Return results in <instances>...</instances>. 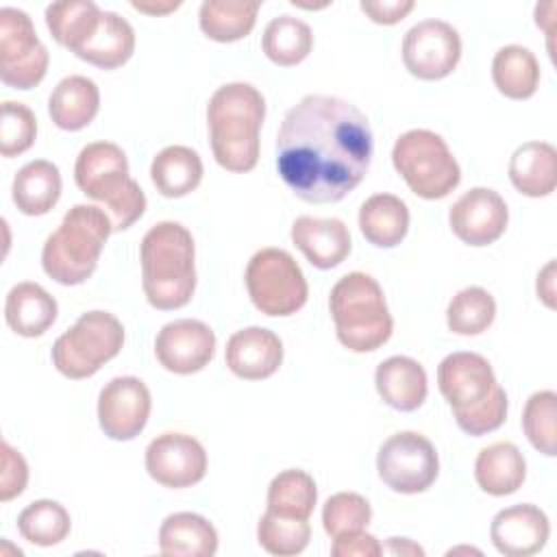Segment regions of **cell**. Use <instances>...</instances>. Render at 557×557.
Listing matches in <instances>:
<instances>
[{
  "instance_id": "19",
  "label": "cell",
  "mask_w": 557,
  "mask_h": 557,
  "mask_svg": "<svg viewBox=\"0 0 557 557\" xmlns=\"http://www.w3.org/2000/svg\"><path fill=\"white\" fill-rule=\"evenodd\" d=\"M224 361L235 376L244 381H261L281 368L283 342L270 329L248 326L228 337Z\"/></svg>"
},
{
  "instance_id": "13",
  "label": "cell",
  "mask_w": 557,
  "mask_h": 557,
  "mask_svg": "<svg viewBox=\"0 0 557 557\" xmlns=\"http://www.w3.org/2000/svg\"><path fill=\"white\" fill-rule=\"evenodd\" d=\"M403 63L420 81L446 78L461 59V37L444 20H424L403 39Z\"/></svg>"
},
{
  "instance_id": "10",
  "label": "cell",
  "mask_w": 557,
  "mask_h": 557,
  "mask_svg": "<svg viewBox=\"0 0 557 557\" xmlns=\"http://www.w3.org/2000/svg\"><path fill=\"white\" fill-rule=\"evenodd\" d=\"M246 289L265 315H294L307 302L309 287L300 265L287 250L261 248L246 265Z\"/></svg>"
},
{
  "instance_id": "47",
  "label": "cell",
  "mask_w": 557,
  "mask_h": 557,
  "mask_svg": "<svg viewBox=\"0 0 557 557\" xmlns=\"http://www.w3.org/2000/svg\"><path fill=\"white\" fill-rule=\"evenodd\" d=\"M133 9L141 11V13H150V15H163L170 11H176L181 7V2H163V4H152V2H131Z\"/></svg>"
},
{
  "instance_id": "28",
  "label": "cell",
  "mask_w": 557,
  "mask_h": 557,
  "mask_svg": "<svg viewBox=\"0 0 557 557\" xmlns=\"http://www.w3.org/2000/svg\"><path fill=\"white\" fill-rule=\"evenodd\" d=\"M13 202L24 215H46L61 198V174L52 161L35 159L13 178Z\"/></svg>"
},
{
  "instance_id": "3",
  "label": "cell",
  "mask_w": 557,
  "mask_h": 557,
  "mask_svg": "<svg viewBox=\"0 0 557 557\" xmlns=\"http://www.w3.org/2000/svg\"><path fill=\"white\" fill-rule=\"evenodd\" d=\"M265 100L250 83H226L207 104L209 141L213 157L226 172H250L259 161V131Z\"/></svg>"
},
{
  "instance_id": "20",
  "label": "cell",
  "mask_w": 557,
  "mask_h": 557,
  "mask_svg": "<svg viewBox=\"0 0 557 557\" xmlns=\"http://www.w3.org/2000/svg\"><path fill=\"white\" fill-rule=\"evenodd\" d=\"M292 242L318 270L339 265L352 248L348 226L337 218H296L292 224Z\"/></svg>"
},
{
  "instance_id": "32",
  "label": "cell",
  "mask_w": 557,
  "mask_h": 557,
  "mask_svg": "<svg viewBox=\"0 0 557 557\" xmlns=\"http://www.w3.org/2000/svg\"><path fill=\"white\" fill-rule=\"evenodd\" d=\"M492 81L505 98H531L540 85V65L535 54L518 44L500 48L492 59Z\"/></svg>"
},
{
  "instance_id": "24",
  "label": "cell",
  "mask_w": 557,
  "mask_h": 557,
  "mask_svg": "<svg viewBox=\"0 0 557 557\" xmlns=\"http://www.w3.org/2000/svg\"><path fill=\"white\" fill-rule=\"evenodd\" d=\"M100 109L98 85L81 74L65 76L57 83L48 100L50 120L61 131H81L96 117Z\"/></svg>"
},
{
  "instance_id": "35",
  "label": "cell",
  "mask_w": 557,
  "mask_h": 557,
  "mask_svg": "<svg viewBox=\"0 0 557 557\" xmlns=\"http://www.w3.org/2000/svg\"><path fill=\"white\" fill-rule=\"evenodd\" d=\"M315 503L318 487L313 476L305 470H283L268 485V511L276 516L309 520Z\"/></svg>"
},
{
  "instance_id": "40",
  "label": "cell",
  "mask_w": 557,
  "mask_h": 557,
  "mask_svg": "<svg viewBox=\"0 0 557 557\" xmlns=\"http://www.w3.org/2000/svg\"><path fill=\"white\" fill-rule=\"evenodd\" d=\"M370 520L372 507L357 492H337L322 507V524L333 540L339 535L363 531Z\"/></svg>"
},
{
  "instance_id": "38",
  "label": "cell",
  "mask_w": 557,
  "mask_h": 557,
  "mask_svg": "<svg viewBox=\"0 0 557 557\" xmlns=\"http://www.w3.org/2000/svg\"><path fill=\"white\" fill-rule=\"evenodd\" d=\"M522 429L535 450L546 457L557 455V394L542 389L529 396L522 411Z\"/></svg>"
},
{
  "instance_id": "43",
  "label": "cell",
  "mask_w": 557,
  "mask_h": 557,
  "mask_svg": "<svg viewBox=\"0 0 557 557\" xmlns=\"http://www.w3.org/2000/svg\"><path fill=\"white\" fill-rule=\"evenodd\" d=\"M383 553V546L379 540L366 531L339 535L333 540L331 555L333 557H379Z\"/></svg>"
},
{
  "instance_id": "21",
  "label": "cell",
  "mask_w": 557,
  "mask_h": 557,
  "mask_svg": "<svg viewBox=\"0 0 557 557\" xmlns=\"http://www.w3.org/2000/svg\"><path fill=\"white\" fill-rule=\"evenodd\" d=\"M374 385L383 403L396 411H416L429 392L424 368L405 355L381 361L374 372Z\"/></svg>"
},
{
  "instance_id": "46",
  "label": "cell",
  "mask_w": 557,
  "mask_h": 557,
  "mask_svg": "<svg viewBox=\"0 0 557 557\" xmlns=\"http://www.w3.org/2000/svg\"><path fill=\"white\" fill-rule=\"evenodd\" d=\"M383 553L389 555H409V557H424V548L407 537H389L383 546Z\"/></svg>"
},
{
  "instance_id": "31",
  "label": "cell",
  "mask_w": 557,
  "mask_h": 557,
  "mask_svg": "<svg viewBox=\"0 0 557 557\" xmlns=\"http://www.w3.org/2000/svg\"><path fill=\"white\" fill-rule=\"evenodd\" d=\"M100 15L91 0H61L46 7V26L59 46L76 54L94 37Z\"/></svg>"
},
{
  "instance_id": "39",
  "label": "cell",
  "mask_w": 557,
  "mask_h": 557,
  "mask_svg": "<svg viewBox=\"0 0 557 557\" xmlns=\"http://www.w3.org/2000/svg\"><path fill=\"white\" fill-rule=\"evenodd\" d=\"M311 537L309 520L283 518L272 511H265L257 524V540L263 550L278 557L298 555L307 548Z\"/></svg>"
},
{
  "instance_id": "7",
  "label": "cell",
  "mask_w": 557,
  "mask_h": 557,
  "mask_svg": "<svg viewBox=\"0 0 557 557\" xmlns=\"http://www.w3.org/2000/svg\"><path fill=\"white\" fill-rule=\"evenodd\" d=\"M331 318L339 344L352 352L381 348L394 329L379 281L366 272L344 274L329 296Z\"/></svg>"
},
{
  "instance_id": "26",
  "label": "cell",
  "mask_w": 557,
  "mask_h": 557,
  "mask_svg": "<svg viewBox=\"0 0 557 557\" xmlns=\"http://www.w3.org/2000/svg\"><path fill=\"white\" fill-rule=\"evenodd\" d=\"M474 479L483 492L507 496L522 487L527 479V461L516 444L494 442L476 455Z\"/></svg>"
},
{
  "instance_id": "12",
  "label": "cell",
  "mask_w": 557,
  "mask_h": 557,
  "mask_svg": "<svg viewBox=\"0 0 557 557\" xmlns=\"http://www.w3.org/2000/svg\"><path fill=\"white\" fill-rule=\"evenodd\" d=\"M381 481L398 494H420L429 490L440 474L435 446L416 431L389 435L376 455Z\"/></svg>"
},
{
  "instance_id": "5",
  "label": "cell",
  "mask_w": 557,
  "mask_h": 557,
  "mask_svg": "<svg viewBox=\"0 0 557 557\" xmlns=\"http://www.w3.org/2000/svg\"><path fill=\"white\" fill-rule=\"evenodd\" d=\"M76 187L107 207L113 231L131 228L146 211V194L128 176V159L117 144H87L74 163Z\"/></svg>"
},
{
  "instance_id": "23",
  "label": "cell",
  "mask_w": 557,
  "mask_h": 557,
  "mask_svg": "<svg viewBox=\"0 0 557 557\" xmlns=\"http://www.w3.org/2000/svg\"><path fill=\"white\" fill-rule=\"evenodd\" d=\"M511 185L529 198H542L557 187V150L546 141H524L509 159Z\"/></svg>"
},
{
  "instance_id": "33",
  "label": "cell",
  "mask_w": 557,
  "mask_h": 557,
  "mask_svg": "<svg viewBox=\"0 0 557 557\" xmlns=\"http://www.w3.org/2000/svg\"><path fill=\"white\" fill-rule=\"evenodd\" d=\"M259 7L248 0H205L198 11L200 30L220 44L244 39L255 28Z\"/></svg>"
},
{
  "instance_id": "30",
  "label": "cell",
  "mask_w": 557,
  "mask_h": 557,
  "mask_svg": "<svg viewBox=\"0 0 557 557\" xmlns=\"http://www.w3.org/2000/svg\"><path fill=\"white\" fill-rule=\"evenodd\" d=\"M133 50H135L133 26L122 15L113 11H102L100 24L94 37L76 52V57L100 70H115L133 57Z\"/></svg>"
},
{
  "instance_id": "29",
  "label": "cell",
  "mask_w": 557,
  "mask_h": 557,
  "mask_svg": "<svg viewBox=\"0 0 557 557\" xmlns=\"http://www.w3.org/2000/svg\"><path fill=\"white\" fill-rule=\"evenodd\" d=\"M359 228L372 246L394 248L409 231V209L394 194H374L359 209Z\"/></svg>"
},
{
  "instance_id": "45",
  "label": "cell",
  "mask_w": 557,
  "mask_h": 557,
  "mask_svg": "<svg viewBox=\"0 0 557 557\" xmlns=\"http://www.w3.org/2000/svg\"><path fill=\"white\" fill-rule=\"evenodd\" d=\"M537 296L546 307H555V261H548L537 274Z\"/></svg>"
},
{
  "instance_id": "14",
  "label": "cell",
  "mask_w": 557,
  "mask_h": 557,
  "mask_svg": "<svg viewBox=\"0 0 557 557\" xmlns=\"http://www.w3.org/2000/svg\"><path fill=\"white\" fill-rule=\"evenodd\" d=\"M150 409V389L137 376H115L98 396L100 429L107 437L117 442L135 440L144 431Z\"/></svg>"
},
{
  "instance_id": "11",
  "label": "cell",
  "mask_w": 557,
  "mask_h": 557,
  "mask_svg": "<svg viewBox=\"0 0 557 557\" xmlns=\"http://www.w3.org/2000/svg\"><path fill=\"white\" fill-rule=\"evenodd\" d=\"M50 54L39 41L28 13L15 7L0 9V78L13 89L37 87L48 70Z\"/></svg>"
},
{
  "instance_id": "16",
  "label": "cell",
  "mask_w": 557,
  "mask_h": 557,
  "mask_svg": "<svg viewBox=\"0 0 557 557\" xmlns=\"http://www.w3.org/2000/svg\"><path fill=\"white\" fill-rule=\"evenodd\" d=\"M453 233L468 246H490L507 228L509 209L503 196L490 187H472L448 211Z\"/></svg>"
},
{
  "instance_id": "36",
  "label": "cell",
  "mask_w": 557,
  "mask_h": 557,
  "mask_svg": "<svg viewBox=\"0 0 557 557\" xmlns=\"http://www.w3.org/2000/svg\"><path fill=\"white\" fill-rule=\"evenodd\" d=\"M72 520L67 509L50 498H39L26 505L17 516L20 535L35 546H54L70 533Z\"/></svg>"
},
{
  "instance_id": "9",
  "label": "cell",
  "mask_w": 557,
  "mask_h": 557,
  "mask_svg": "<svg viewBox=\"0 0 557 557\" xmlns=\"http://www.w3.org/2000/svg\"><path fill=\"white\" fill-rule=\"evenodd\" d=\"M124 344V326L109 311H87L52 344L54 368L72 379L94 376L107 361L117 357Z\"/></svg>"
},
{
  "instance_id": "8",
  "label": "cell",
  "mask_w": 557,
  "mask_h": 557,
  "mask_svg": "<svg viewBox=\"0 0 557 557\" xmlns=\"http://www.w3.org/2000/svg\"><path fill=\"white\" fill-rule=\"evenodd\" d=\"M392 163L409 189L424 200L446 198L461 181V168L444 137L426 128L403 133L392 148Z\"/></svg>"
},
{
  "instance_id": "18",
  "label": "cell",
  "mask_w": 557,
  "mask_h": 557,
  "mask_svg": "<svg viewBox=\"0 0 557 557\" xmlns=\"http://www.w3.org/2000/svg\"><path fill=\"white\" fill-rule=\"evenodd\" d=\"M548 535L550 524L546 513L531 503L500 509L490 527L492 544L500 555L507 557H529L540 553Z\"/></svg>"
},
{
  "instance_id": "34",
  "label": "cell",
  "mask_w": 557,
  "mask_h": 557,
  "mask_svg": "<svg viewBox=\"0 0 557 557\" xmlns=\"http://www.w3.org/2000/svg\"><path fill=\"white\" fill-rule=\"evenodd\" d=\"M261 48L272 63L292 67L309 57L313 48V33L302 20L294 15H278L268 22L261 37Z\"/></svg>"
},
{
  "instance_id": "25",
  "label": "cell",
  "mask_w": 557,
  "mask_h": 557,
  "mask_svg": "<svg viewBox=\"0 0 557 557\" xmlns=\"http://www.w3.org/2000/svg\"><path fill=\"white\" fill-rule=\"evenodd\" d=\"M159 550L168 557H211L218 550V531L207 518L178 511L161 522Z\"/></svg>"
},
{
  "instance_id": "2",
  "label": "cell",
  "mask_w": 557,
  "mask_h": 557,
  "mask_svg": "<svg viewBox=\"0 0 557 557\" xmlns=\"http://www.w3.org/2000/svg\"><path fill=\"white\" fill-rule=\"evenodd\" d=\"M437 387L453 409L457 426L481 437L507 418V394L496 383L490 361L479 352H450L437 366Z\"/></svg>"
},
{
  "instance_id": "37",
  "label": "cell",
  "mask_w": 557,
  "mask_h": 557,
  "mask_svg": "<svg viewBox=\"0 0 557 557\" xmlns=\"http://www.w3.org/2000/svg\"><path fill=\"white\" fill-rule=\"evenodd\" d=\"M496 318L494 296L483 287H466L453 296L446 309V324L457 335H479Z\"/></svg>"
},
{
  "instance_id": "42",
  "label": "cell",
  "mask_w": 557,
  "mask_h": 557,
  "mask_svg": "<svg viewBox=\"0 0 557 557\" xmlns=\"http://www.w3.org/2000/svg\"><path fill=\"white\" fill-rule=\"evenodd\" d=\"M2 470H0V500L7 503L15 496H20L26 490L28 483V466L24 457L9 444L2 442Z\"/></svg>"
},
{
  "instance_id": "44",
  "label": "cell",
  "mask_w": 557,
  "mask_h": 557,
  "mask_svg": "<svg viewBox=\"0 0 557 557\" xmlns=\"http://www.w3.org/2000/svg\"><path fill=\"white\" fill-rule=\"evenodd\" d=\"M359 7L372 22L392 26L405 20V15L416 7V2L413 0H363Z\"/></svg>"
},
{
  "instance_id": "4",
  "label": "cell",
  "mask_w": 557,
  "mask_h": 557,
  "mask_svg": "<svg viewBox=\"0 0 557 557\" xmlns=\"http://www.w3.org/2000/svg\"><path fill=\"white\" fill-rule=\"evenodd\" d=\"M141 287L161 311L185 307L196 289V246L191 233L172 220L154 224L141 239Z\"/></svg>"
},
{
  "instance_id": "1",
  "label": "cell",
  "mask_w": 557,
  "mask_h": 557,
  "mask_svg": "<svg viewBox=\"0 0 557 557\" xmlns=\"http://www.w3.org/2000/svg\"><path fill=\"white\" fill-rule=\"evenodd\" d=\"M368 117L348 100L309 94L283 117L276 135V170L305 202L346 198L372 161Z\"/></svg>"
},
{
  "instance_id": "22",
  "label": "cell",
  "mask_w": 557,
  "mask_h": 557,
  "mask_svg": "<svg viewBox=\"0 0 557 557\" xmlns=\"http://www.w3.org/2000/svg\"><path fill=\"white\" fill-rule=\"evenodd\" d=\"M57 313V300L33 281L17 283L7 294L4 320L9 329L22 337L44 335L54 324Z\"/></svg>"
},
{
  "instance_id": "17",
  "label": "cell",
  "mask_w": 557,
  "mask_h": 557,
  "mask_svg": "<svg viewBox=\"0 0 557 557\" xmlns=\"http://www.w3.org/2000/svg\"><path fill=\"white\" fill-rule=\"evenodd\" d=\"M154 355L168 372H200L215 355V333L209 324L191 318L168 322L157 333Z\"/></svg>"
},
{
  "instance_id": "6",
  "label": "cell",
  "mask_w": 557,
  "mask_h": 557,
  "mask_svg": "<svg viewBox=\"0 0 557 557\" xmlns=\"http://www.w3.org/2000/svg\"><path fill=\"white\" fill-rule=\"evenodd\" d=\"M113 233V222L96 205H74L41 250L44 272L61 285L85 283Z\"/></svg>"
},
{
  "instance_id": "27",
  "label": "cell",
  "mask_w": 557,
  "mask_h": 557,
  "mask_svg": "<svg viewBox=\"0 0 557 557\" xmlns=\"http://www.w3.org/2000/svg\"><path fill=\"white\" fill-rule=\"evenodd\" d=\"M202 159L189 146H165L150 163V178L165 198L191 194L202 181Z\"/></svg>"
},
{
  "instance_id": "15",
  "label": "cell",
  "mask_w": 557,
  "mask_h": 557,
  "mask_svg": "<svg viewBox=\"0 0 557 557\" xmlns=\"http://www.w3.org/2000/svg\"><path fill=\"white\" fill-rule=\"evenodd\" d=\"M146 470L163 487H191L207 474L205 446L185 433H161L146 448Z\"/></svg>"
},
{
  "instance_id": "41",
  "label": "cell",
  "mask_w": 557,
  "mask_h": 557,
  "mask_svg": "<svg viewBox=\"0 0 557 557\" xmlns=\"http://www.w3.org/2000/svg\"><path fill=\"white\" fill-rule=\"evenodd\" d=\"M0 154L11 159L26 152L37 137V120L35 113L13 100L2 102V117H0Z\"/></svg>"
}]
</instances>
